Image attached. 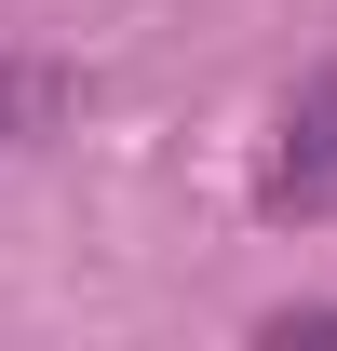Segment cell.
Masks as SVG:
<instances>
[{
    "mask_svg": "<svg viewBox=\"0 0 337 351\" xmlns=\"http://www.w3.org/2000/svg\"><path fill=\"white\" fill-rule=\"evenodd\" d=\"M14 108H27V82H0V122H14Z\"/></svg>",
    "mask_w": 337,
    "mask_h": 351,
    "instance_id": "cell-2",
    "label": "cell"
},
{
    "mask_svg": "<svg viewBox=\"0 0 337 351\" xmlns=\"http://www.w3.org/2000/svg\"><path fill=\"white\" fill-rule=\"evenodd\" d=\"M256 203H270V217H324V203H337V68L297 82L284 149H270V176H256Z\"/></svg>",
    "mask_w": 337,
    "mask_h": 351,
    "instance_id": "cell-1",
    "label": "cell"
}]
</instances>
